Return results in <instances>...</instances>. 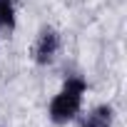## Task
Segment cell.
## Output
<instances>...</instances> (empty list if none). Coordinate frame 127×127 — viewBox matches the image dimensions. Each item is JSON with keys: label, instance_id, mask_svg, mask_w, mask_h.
Returning <instances> with one entry per match:
<instances>
[{"label": "cell", "instance_id": "6da1fadb", "mask_svg": "<svg viewBox=\"0 0 127 127\" xmlns=\"http://www.w3.org/2000/svg\"><path fill=\"white\" fill-rule=\"evenodd\" d=\"M87 90V82L77 75H70L65 82H62L60 92L50 100L47 105V117L52 125H67L72 122L80 110H82V95Z\"/></svg>", "mask_w": 127, "mask_h": 127}, {"label": "cell", "instance_id": "7a4b0ae2", "mask_svg": "<svg viewBox=\"0 0 127 127\" xmlns=\"http://www.w3.org/2000/svg\"><path fill=\"white\" fill-rule=\"evenodd\" d=\"M60 47H62L60 32L52 25H42L37 30L35 42H32V60H35V65H40V67L52 65L57 60V55H60Z\"/></svg>", "mask_w": 127, "mask_h": 127}, {"label": "cell", "instance_id": "3957f363", "mask_svg": "<svg viewBox=\"0 0 127 127\" xmlns=\"http://www.w3.org/2000/svg\"><path fill=\"white\" fill-rule=\"evenodd\" d=\"M80 127H112L115 125V107L112 105H95L85 115L75 117Z\"/></svg>", "mask_w": 127, "mask_h": 127}, {"label": "cell", "instance_id": "277c9868", "mask_svg": "<svg viewBox=\"0 0 127 127\" xmlns=\"http://www.w3.org/2000/svg\"><path fill=\"white\" fill-rule=\"evenodd\" d=\"M18 25V13L13 0H0V32H13Z\"/></svg>", "mask_w": 127, "mask_h": 127}]
</instances>
